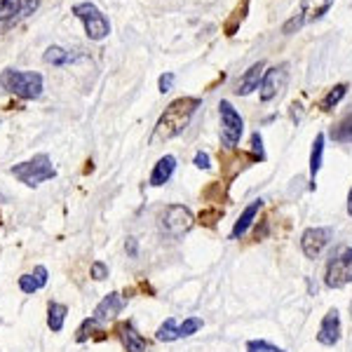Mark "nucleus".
I'll return each mask as SVG.
<instances>
[{
  "mask_svg": "<svg viewBox=\"0 0 352 352\" xmlns=\"http://www.w3.org/2000/svg\"><path fill=\"white\" fill-rule=\"evenodd\" d=\"M174 73H164V76H160V80H157V87H160V92L162 94H167V92H172V87H174Z\"/></svg>",
  "mask_w": 352,
  "mask_h": 352,
  "instance_id": "32",
  "label": "nucleus"
},
{
  "mask_svg": "<svg viewBox=\"0 0 352 352\" xmlns=\"http://www.w3.org/2000/svg\"><path fill=\"white\" fill-rule=\"evenodd\" d=\"M118 336H120L124 350L127 352H146L148 350V340H146L144 336H141L139 331L134 329V324H129V322H122V324H118Z\"/></svg>",
  "mask_w": 352,
  "mask_h": 352,
  "instance_id": "14",
  "label": "nucleus"
},
{
  "mask_svg": "<svg viewBox=\"0 0 352 352\" xmlns=\"http://www.w3.org/2000/svg\"><path fill=\"white\" fill-rule=\"evenodd\" d=\"M192 164H195L197 169H209V167H212V164H209V155L204 151L195 153V160H192Z\"/></svg>",
  "mask_w": 352,
  "mask_h": 352,
  "instance_id": "33",
  "label": "nucleus"
},
{
  "mask_svg": "<svg viewBox=\"0 0 352 352\" xmlns=\"http://www.w3.org/2000/svg\"><path fill=\"white\" fill-rule=\"evenodd\" d=\"M43 59H45V64H52V66H66V64H71V61H76V56H73L71 52H66L64 47H56V45H52V47L45 50Z\"/></svg>",
  "mask_w": 352,
  "mask_h": 352,
  "instance_id": "22",
  "label": "nucleus"
},
{
  "mask_svg": "<svg viewBox=\"0 0 352 352\" xmlns=\"http://www.w3.org/2000/svg\"><path fill=\"white\" fill-rule=\"evenodd\" d=\"M41 0H0V33H8L38 10Z\"/></svg>",
  "mask_w": 352,
  "mask_h": 352,
  "instance_id": "7",
  "label": "nucleus"
},
{
  "mask_svg": "<svg viewBox=\"0 0 352 352\" xmlns=\"http://www.w3.org/2000/svg\"><path fill=\"white\" fill-rule=\"evenodd\" d=\"M333 230L331 228H308L300 235V249L305 258H320L322 252L331 244Z\"/></svg>",
  "mask_w": 352,
  "mask_h": 352,
  "instance_id": "10",
  "label": "nucleus"
},
{
  "mask_svg": "<svg viewBox=\"0 0 352 352\" xmlns=\"http://www.w3.org/2000/svg\"><path fill=\"white\" fill-rule=\"evenodd\" d=\"M303 26H305V19H303V14L298 12V14H294L285 26H282V33H285V36H292V33L300 31Z\"/></svg>",
  "mask_w": 352,
  "mask_h": 352,
  "instance_id": "28",
  "label": "nucleus"
},
{
  "mask_svg": "<svg viewBox=\"0 0 352 352\" xmlns=\"http://www.w3.org/2000/svg\"><path fill=\"white\" fill-rule=\"evenodd\" d=\"M252 155L256 162H263L265 160V151H263V139H261L258 132L252 134Z\"/></svg>",
  "mask_w": 352,
  "mask_h": 352,
  "instance_id": "29",
  "label": "nucleus"
},
{
  "mask_svg": "<svg viewBox=\"0 0 352 352\" xmlns=\"http://www.w3.org/2000/svg\"><path fill=\"white\" fill-rule=\"evenodd\" d=\"M247 352H285V350L277 348V345H270L268 340H249Z\"/></svg>",
  "mask_w": 352,
  "mask_h": 352,
  "instance_id": "27",
  "label": "nucleus"
},
{
  "mask_svg": "<svg viewBox=\"0 0 352 352\" xmlns=\"http://www.w3.org/2000/svg\"><path fill=\"white\" fill-rule=\"evenodd\" d=\"M200 106H202V101L197 99V96H179V99H174L172 104L164 109L160 120H157L151 144H155V141H169V139H174V136L184 134V129L190 124L192 116H195Z\"/></svg>",
  "mask_w": 352,
  "mask_h": 352,
  "instance_id": "1",
  "label": "nucleus"
},
{
  "mask_svg": "<svg viewBox=\"0 0 352 352\" xmlns=\"http://www.w3.org/2000/svg\"><path fill=\"white\" fill-rule=\"evenodd\" d=\"M192 226H195V217L188 207L184 204H169L162 214V230L169 237H184Z\"/></svg>",
  "mask_w": 352,
  "mask_h": 352,
  "instance_id": "8",
  "label": "nucleus"
},
{
  "mask_svg": "<svg viewBox=\"0 0 352 352\" xmlns=\"http://www.w3.org/2000/svg\"><path fill=\"white\" fill-rule=\"evenodd\" d=\"M200 329H202V320H200V317H188L184 324H179V336L181 338H188L195 331H200Z\"/></svg>",
  "mask_w": 352,
  "mask_h": 352,
  "instance_id": "26",
  "label": "nucleus"
},
{
  "mask_svg": "<svg viewBox=\"0 0 352 352\" xmlns=\"http://www.w3.org/2000/svg\"><path fill=\"white\" fill-rule=\"evenodd\" d=\"M0 124H3V122H0Z\"/></svg>",
  "mask_w": 352,
  "mask_h": 352,
  "instance_id": "38",
  "label": "nucleus"
},
{
  "mask_svg": "<svg viewBox=\"0 0 352 352\" xmlns=\"http://www.w3.org/2000/svg\"><path fill=\"white\" fill-rule=\"evenodd\" d=\"M89 272H92V277H94L96 282H104L106 277H109V265L101 263V261H94V263H92V270H89Z\"/></svg>",
  "mask_w": 352,
  "mask_h": 352,
  "instance_id": "31",
  "label": "nucleus"
},
{
  "mask_svg": "<svg viewBox=\"0 0 352 352\" xmlns=\"http://www.w3.org/2000/svg\"><path fill=\"white\" fill-rule=\"evenodd\" d=\"M322 157H324V134H317L315 136V144H312V151H310V188L315 190V179H317V172L322 169Z\"/></svg>",
  "mask_w": 352,
  "mask_h": 352,
  "instance_id": "19",
  "label": "nucleus"
},
{
  "mask_svg": "<svg viewBox=\"0 0 352 352\" xmlns=\"http://www.w3.org/2000/svg\"><path fill=\"white\" fill-rule=\"evenodd\" d=\"M45 285H47V270H45L43 265H38L31 275H21L19 277V289L24 294H36L38 289H43Z\"/></svg>",
  "mask_w": 352,
  "mask_h": 352,
  "instance_id": "18",
  "label": "nucleus"
},
{
  "mask_svg": "<svg viewBox=\"0 0 352 352\" xmlns=\"http://www.w3.org/2000/svg\"><path fill=\"white\" fill-rule=\"evenodd\" d=\"M263 73H265V61H256V64L249 66L247 71L240 76L237 85H235V94L237 96H247V94H252L254 89H258Z\"/></svg>",
  "mask_w": 352,
  "mask_h": 352,
  "instance_id": "13",
  "label": "nucleus"
},
{
  "mask_svg": "<svg viewBox=\"0 0 352 352\" xmlns=\"http://www.w3.org/2000/svg\"><path fill=\"white\" fill-rule=\"evenodd\" d=\"M73 14L82 21L85 33H87L89 41H104L111 33V21L106 19V14H101V10L94 3L85 0V3L73 5Z\"/></svg>",
  "mask_w": 352,
  "mask_h": 352,
  "instance_id": "5",
  "label": "nucleus"
},
{
  "mask_svg": "<svg viewBox=\"0 0 352 352\" xmlns=\"http://www.w3.org/2000/svg\"><path fill=\"white\" fill-rule=\"evenodd\" d=\"M155 338L157 340H164V343H174V340H179V322L174 320V317H167V320L162 322L160 327H157L155 331Z\"/></svg>",
  "mask_w": 352,
  "mask_h": 352,
  "instance_id": "24",
  "label": "nucleus"
},
{
  "mask_svg": "<svg viewBox=\"0 0 352 352\" xmlns=\"http://www.w3.org/2000/svg\"><path fill=\"white\" fill-rule=\"evenodd\" d=\"M331 139L336 141V144H352V111L336 124V127H331Z\"/></svg>",
  "mask_w": 352,
  "mask_h": 352,
  "instance_id": "23",
  "label": "nucleus"
},
{
  "mask_svg": "<svg viewBox=\"0 0 352 352\" xmlns=\"http://www.w3.org/2000/svg\"><path fill=\"white\" fill-rule=\"evenodd\" d=\"M124 249H127V254H129L132 258L139 256V244H136L134 237H127V242H124Z\"/></svg>",
  "mask_w": 352,
  "mask_h": 352,
  "instance_id": "35",
  "label": "nucleus"
},
{
  "mask_svg": "<svg viewBox=\"0 0 352 352\" xmlns=\"http://www.w3.org/2000/svg\"><path fill=\"white\" fill-rule=\"evenodd\" d=\"M66 315H68V308L61 303H50L47 308V327L52 329V331H61L64 329V322H66Z\"/></svg>",
  "mask_w": 352,
  "mask_h": 352,
  "instance_id": "21",
  "label": "nucleus"
},
{
  "mask_svg": "<svg viewBox=\"0 0 352 352\" xmlns=\"http://www.w3.org/2000/svg\"><path fill=\"white\" fill-rule=\"evenodd\" d=\"M174 169H176V157L174 155L160 157L155 167H153V172H151V186H153V188H160V186L167 184V181L172 179Z\"/></svg>",
  "mask_w": 352,
  "mask_h": 352,
  "instance_id": "16",
  "label": "nucleus"
},
{
  "mask_svg": "<svg viewBox=\"0 0 352 352\" xmlns=\"http://www.w3.org/2000/svg\"><path fill=\"white\" fill-rule=\"evenodd\" d=\"M249 3H252V0H242V3H237V8L232 10V14L228 16V21H226V26H223L226 36H235V31L242 26V21L247 19V12H249Z\"/></svg>",
  "mask_w": 352,
  "mask_h": 352,
  "instance_id": "20",
  "label": "nucleus"
},
{
  "mask_svg": "<svg viewBox=\"0 0 352 352\" xmlns=\"http://www.w3.org/2000/svg\"><path fill=\"white\" fill-rule=\"evenodd\" d=\"M331 5L333 0H300V14H303L305 24L322 19L331 10Z\"/></svg>",
  "mask_w": 352,
  "mask_h": 352,
  "instance_id": "17",
  "label": "nucleus"
},
{
  "mask_svg": "<svg viewBox=\"0 0 352 352\" xmlns=\"http://www.w3.org/2000/svg\"><path fill=\"white\" fill-rule=\"evenodd\" d=\"M219 116H221V146L226 151L237 148L242 134H244V120L242 116L235 111V106L230 101H221L219 104Z\"/></svg>",
  "mask_w": 352,
  "mask_h": 352,
  "instance_id": "6",
  "label": "nucleus"
},
{
  "mask_svg": "<svg viewBox=\"0 0 352 352\" xmlns=\"http://www.w3.org/2000/svg\"><path fill=\"white\" fill-rule=\"evenodd\" d=\"M350 312H352V303H350Z\"/></svg>",
  "mask_w": 352,
  "mask_h": 352,
  "instance_id": "37",
  "label": "nucleus"
},
{
  "mask_svg": "<svg viewBox=\"0 0 352 352\" xmlns=\"http://www.w3.org/2000/svg\"><path fill=\"white\" fill-rule=\"evenodd\" d=\"M96 327H99V322H94L92 317H89V320H85V322H82V327L78 329V336H76L78 343H82V340H87L89 336H92V331H94Z\"/></svg>",
  "mask_w": 352,
  "mask_h": 352,
  "instance_id": "30",
  "label": "nucleus"
},
{
  "mask_svg": "<svg viewBox=\"0 0 352 352\" xmlns=\"http://www.w3.org/2000/svg\"><path fill=\"white\" fill-rule=\"evenodd\" d=\"M221 217V209H212V212H202L200 214V221L207 226H214V221H217Z\"/></svg>",
  "mask_w": 352,
  "mask_h": 352,
  "instance_id": "34",
  "label": "nucleus"
},
{
  "mask_svg": "<svg viewBox=\"0 0 352 352\" xmlns=\"http://www.w3.org/2000/svg\"><path fill=\"white\" fill-rule=\"evenodd\" d=\"M352 282V247L338 244L327 261L324 285L329 289H343Z\"/></svg>",
  "mask_w": 352,
  "mask_h": 352,
  "instance_id": "3",
  "label": "nucleus"
},
{
  "mask_svg": "<svg viewBox=\"0 0 352 352\" xmlns=\"http://www.w3.org/2000/svg\"><path fill=\"white\" fill-rule=\"evenodd\" d=\"M261 209H263V200H254L247 209H244L242 217L235 221V226H232L230 240H242V235H244V232H247L249 228H252V223L256 221Z\"/></svg>",
  "mask_w": 352,
  "mask_h": 352,
  "instance_id": "15",
  "label": "nucleus"
},
{
  "mask_svg": "<svg viewBox=\"0 0 352 352\" xmlns=\"http://www.w3.org/2000/svg\"><path fill=\"white\" fill-rule=\"evenodd\" d=\"M348 214L352 217V188H350V192H348Z\"/></svg>",
  "mask_w": 352,
  "mask_h": 352,
  "instance_id": "36",
  "label": "nucleus"
},
{
  "mask_svg": "<svg viewBox=\"0 0 352 352\" xmlns=\"http://www.w3.org/2000/svg\"><path fill=\"white\" fill-rule=\"evenodd\" d=\"M340 340V317H338V310L331 308L324 315L320 324V331H317V343L320 345H327V348H333Z\"/></svg>",
  "mask_w": 352,
  "mask_h": 352,
  "instance_id": "11",
  "label": "nucleus"
},
{
  "mask_svg": "<svg viewBox=\"0 0 352 352\" xmlns=\"http://www.w3.org/2000/svg\"><path fill=\"white\" fill-rule=\"evenodd\" d=\"M287 80H289V66L287 64L268 68V71L263 73V78H261V85H258L261 101H263V104H270L272 99H277V96L282 94V89L287 87Z\"/></svg>",
  "mask_w": 352,
  "mask_h": 352,
  "instance_id": "9",
  "label": "nucleus"
},
{
  "mask_svg": "<svg viewBox=\"0 0 352 352\" xmlns=\"http://www.w3.org/2000/svg\"><path fill=\"white\" fill-rule=\"evenodd\" d=\"M345 94H348V85H345V82L333 85V87L327 92L324 99L320 101V109H322V111H331L333 106H338V104H340V99H343Z\"/></svg>",
  "mask_w": 352,
  "mask_h": 352,
  "instance_id": "25",
  "label": "nucleus"
},
{
  "mask_svg": "<svg viewBox=\"0 0 352 352\" xmlns=\"http://www.w3.org/2000/svg\"><path fill=\"white\" fill-rule=\"evenodd\" d=\"M124 303H127V298H124L122 294L111 292L109 296H106V298L101 300V303L94 308L92 320H94V322H99V324H104V322H111L113 317H116V315H120V312H122Z\"/></svg>",
  "mask_w": 352,
  "mask_h": 352,
  "instance_id": "12",
  "label": "nucleus"
},
{
  "mask_svg": "<svg viewBox=\"0 0 352 352\" xmlns=\"http://www.w3.org/2000/svg\"><path fill=\"white\" fill-rule=\"evenodd\" d=\"M0 85L10 94L19 96V99H38L43 94V76L33 71H14V68H8L0 76Z\"/></svg>",
  "mask_w": 352,
  "mask_h": 352,
  "instance_id": "2",
  "label": "nucleus"
},
{
  "mask_svg": "<svg viewBox=\"0 0 352 352\" xmlns=\"http://www.w3.org/2000/svg\"><path fill=\"white\" fill-rule=\"evenodd\" d=\"M10 174H12L14 179H19L24 186H28V188H36L43 181L54 179L56 169L52 167V160H50L45 153H41V155H33L31 160L14 164V167L10 169Z\"/></svg>",
  "mask_w": 352,
  "mask_h": 352,
  "instance_id": "4",
  "label": "nucleus"
}]
</instances>
